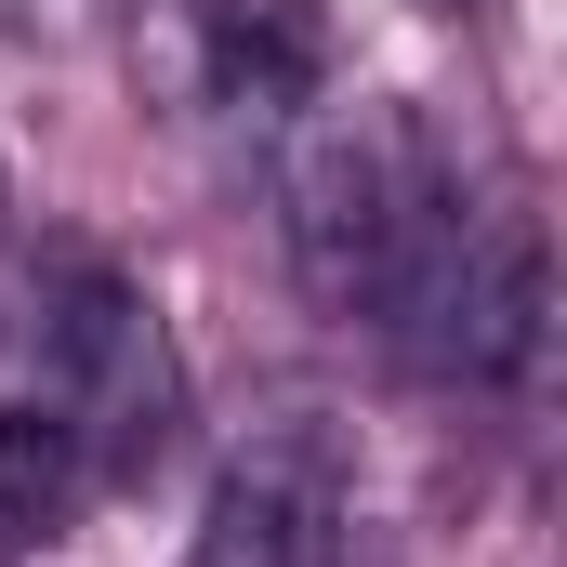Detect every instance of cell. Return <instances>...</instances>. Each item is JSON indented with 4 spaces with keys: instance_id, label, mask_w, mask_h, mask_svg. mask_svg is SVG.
I'll return each mask as SVG.
<instances>
[{
    "instance_id": "obj_5",
    "label": "cell",
    "mask_w": 567,
    "mask_h": 567,
    "mask_svg": "<svg viewBox=\"0 0 567 567\" xmlns=\"http://www.w3.org/2000/svg\"><path fill=\"white\" fill-rule=\"evenodd\" d=\"M93 488H106V475H93V449H80V423H66L53 396H0V555L66 542Z\"/></svg>"
},
{
    "instance_id": "obj_3",
    "label": "cell",
    "mask_w": 567,
    "mask_h": 567,
    "mask_svg": "<svg viewBox=\"0 0 567 567\" xmlns=\"http://www.w3.org/2000/svg\"><path fill=\"white\" fill-rule=\"evenodd\" d=\"M185 567H357V475H343V435L330 423H265L225 475H212V515H198V555Z\"/></svg>"
},
{
    "instance_id": "obj_2",
    "label": "cell",
    "mask_w": 567,
    "mask_h": 567,
    "mask_svg": "<svg viewBox=\"0 0 567 567\" xmlns=\"http://www.w3.org/2000/svg\"><path fill=\"white\" fill-rule=\"evenodd\" d=\"M40 396L80 423L93 475H145L185 435V357L120 265H66L40 290Z\"/></svg>"
},
{
    "instance_id": "obj_4",
    "label": "cell",
    "mask_w": 567,
    "mask_h": 567,
    "mask_svg": "<svg viewBox=\"0 0 567 567\" xmlns=\"http://www.w3.org/2000/svg\"><path fill=\"white\" fill-rule=\"evenodd\" d=\"M330 80V13L317 0H212V93L251 120H303Z\"/></svg>"
},
{
    "instance_id": "obj_1",
    "label": "cell",
    "mask_w": 567,
    "mask_h": 567,
    "mask_svg": "<svg viewBox=\"0 0 567 567\" xmlns=\"http://www.w3.org/2000/svg\"><path fill=\"white\" fill-rule=\"evenodd\" d=\"M449 185V158L423 145V120L396 93H357V106H317L290 120L278 145V225H290V265L330 317H370V290L396 265V238L423 225V198Z\"/></svg>"
}]
</instances>
